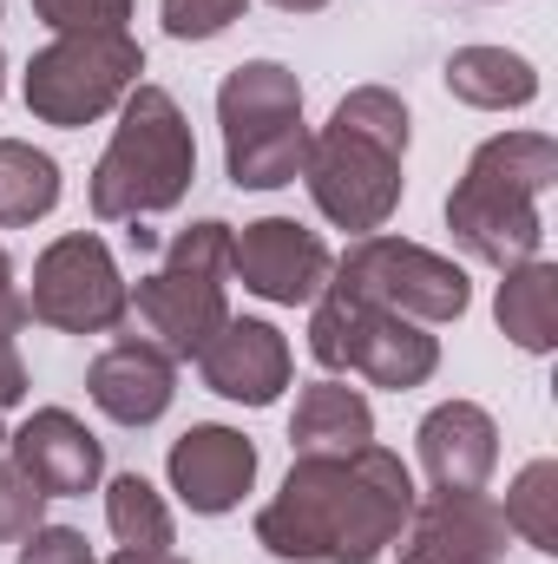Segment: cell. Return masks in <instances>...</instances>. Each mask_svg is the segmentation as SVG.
I'll return each instance as SVG.
<instances>
[{"mask_svg":"<svg viewBox=\"0 0 558 564\" xmlns=\"http://www.w3.org/2000/svg\"><path fill=\"white\" fill-rule=\"evenodd\" d=\"M415 512V473L388 446L296 453L282 492L257 512V545L289 564H375Z\"/></svg>","mask_w":558,"mask_h":564,"instance_id":"obj_1","label":"cell"},{"mask_svg":"<svg viewBox=\"0 0 558 564\" xmlns=\"http://www.w3.org/2000/svg\"><path fill=\"white\" fill-rule=\"evenodd\" d=\"M401 158H408V106L388 86H355L329 126L302 151V184L335 230H382L401 210Z\"/></svg>","mask_w":558,"mask_h":564,"instance_id":"obj_2","label":"cell"},{"mask_svg":"<svg viewBox=\"0 0 558 564\" xmlns=\"http://www.w3.org/2000/svg\"><path fill=\"white\" fill-rule=\"evenodd\" d=\"M558 177V144L546 132H500L473 151L466 177L447 197V230L473 263L493 270H519L539 257L546 224H539V197Z\"/></svg>","mask_w":558,"mask_h":564,"instance_id":"obj_3","label":"cell"},{"mask_svg":"<svg viewBox=\"0 0 558 564\" xmlns=\"http://www.w3.org/2000/svg\"><path fill=\"white\" fill-rule=\"evenodd\" d=\"M197 177V139L191 119L164 86H132L119 132L93 171V217L99 224H139L158 210H178Z\"/></svg>","mask_w":558,"mask_h":564,"instance_id":"obj_4","label":"cell"},{"mask_svg":"<svg viewBox=\"0 0 558 564\" xmlns=\"http://www.w3.org/2000/svg\"><path fill=\"white\" fill-rule=\"evenodd\" d=\"M230 224H191L171 237L164 263L126 295V315H139L144 341L171 361H197L204 341L230 322Z\"/></svg>","mask_w":558,"mask_h":564,"instance_id":"obj_5","label":"cell"},{"mask_svg":"<svg viewBox=\"0 0 558 564\" xmlns=\"http://www.w3.org/2000/svg\"><path fill=\"white\" fill-rule=\"evenodd\" d=\"M217 126H224V164L237 191H277L296 184L309 126H302V86L277 59H244L217 86Z\"/></svg>","mask_w":558,"mask_h":564,"instance_id":"obj_6","label":"cell"},{"mask_svg":"<svg viewBox=\"0 0 558 564\" xmlns=\"http://www.w3.org/2000/svg\"><path fill=\"white\" fill-rule=\"evenodd\" d=\"M309 355L329 368V375H362L368 388H420L433 368H440V341L395 315V308H375L362 295H342V289H322L315 295V315H309Z\"/></svg>","mask_w":558,"mask_h":564,"instance_id":"obj_7","label":"cell"},{"mask_svg":"<svg viewBox=\"0 0 558 564\" xmlns=\"http://www.w3.org/2000/svg\"><path fill=\"white\" fill-rule=\"evenodd\" d=\"M139 73H144V53L132 33H60L26 66V112L40 126L79 132V126L106 119L112 106H126Z\"/></svg>","mask_w":558,"mask_h":564,"instance_id":"obj_8","label":"cell"},{"mask_svg":"<svg viewBox=\"0 0 558 564\" xmlns=\"http://www.w3.org/2000/svg\"><path fill=\"white\" fill-rule=\"evenodd\" d=\"M329 289L342 295H362L375 308H395L420 328H440V322H460L473 289H466V270L427 243H408V237H382L368 230L362 243H348V257L329 270Z\"/></svg>","mask_w":558,"mask_h":564,"instance_id":"obj_9","label":"cell"},{"mask_svg":"<svg viewBox=\"0 0 558 564\" xmlns=\"http://www.w3.org/2000/svg\"><path fill=\"white\" fill-rule=\"evenodd\" d=\"M126 276L112 263V250L93 237V230H73L60 243L40 250L33 263V289L20 295L33 322L60 328V335H106L126 322Z\"/></svg>","mask_w":558,"mask_h":564,"instance_id":"obj_10","label":"cell"},{"mask_svg":"<svg viewBox=\"0 0 558 564\" xmlns=\"http://www.w3.org/2000/svg\"><path fill=\"white\" fill-rule=\"evenodd\" d=\"M329 270H335L329 243L315 230H302L296 217H257L230 237V276L264 302H282V308L315 302L329 289Z\"/></svg>","mask_w":558,"mask_h":564,"instance_id":"obj_11","label":"cell"},{"mask_svg":"<svg viewBox=\"0 0 558 564\" xmlns=\"http://www.w3.org/2000/svg\"><path fill=\"white\" fill-rule=\"evenodd\" d=\"M513 525L486 492H433L415 499L401 525V564H506Z\"/></svg>","mask_w":558,"mask_h":564,"instance_id":"obj_12","label":"cell"},{"mask_svg":"<svg viewBox=\"0 0 558 564\" xmlns=\"http://www.w3.org/2000/svg\"><path fill=\"white\" fill-rule=\"evenodd\" d=\"M197 375H204V388L211 394H224V401H244V408H270L282 388H289V341H282V328L270 322H224L211 341H204V355H197Z\"/></svg>","mask_w":558,"mask_h":564,"instance_id":"obj_13","label":"cell"},{"mask_svg":"<svg viewBox=\"0 0 558 564\" xmlns=\"http://www.w3.org/2000/svg\"><path fill=\"white\" fill-rule=\"evenodd\" d=\"M164 473H171V492H178L191 512L217 519V512H230V506L250 492V479H257V446H250L237 426H191L184 440H171Z\"/></svg>","mask_w":558,"mask_h":564,"instance_id":"obj_14","label":"cell"},{"mask_svg":"<svg viewBox=\"0 0 558 564\" xmlns=\"http://www.w3.org/2000/svg\"><path fill=\"white\" fill-rule=\"evenodd\" d=\"M7 446H13V466H20L46 499H79V492H93L99 473H106V446L86 433L79 414H66V408H40L20 433H7Z\"/></svg>","mask_w":558,"mask_h":564,"instance_id":"obj_15","label":"cell"},{"mask_svg":"<svg viewBox=\"0 0 558 564\" xmlns=\"http://www.w3.org/2000/svg\"><path fill=\"white\" fill-rule=\"evenodd\" d=\"M86 394H93V408L106 414V421L119 426H151L164 421V408H171V394H178V361L164 355V348H151V341H112L99 361H93V375H86Z\"/></svg>","mask_w":558,"mask_h":564,"instance_id":"obj_16","label":"cell"},{"mask_svg":"<svg viewBox=\"0 0 558 564\" xmlns=\"http://www.w3.org/2000/svg\"><path fill=\"white\" fill-rule=\"evenodd\" d=\"M420 466L433 479V492H486L493 466H500V426L473 401H447L420 421Z\"/></svg>","mask_w":558,"mask_h":564,"instance_id":"obj_17","label":"cell"},{"mask_svg":"<svg viewBox=\"0 0 558 564\" xmlns=\"http://www.w3.org/2000/svg\"><path fill=\"white\" fill-rule=\"evenodd\" d=\"M375 440V408L362 388H342V381H309L302 401H296V421H289V446L296 453H355Z\"/></svg>","mask_w":558,"mask_h":564,"instance_id":"obj_18","label":"cell"},{"mask_svg":"<svg viewBox=\"0 0 558 564\" xmlns=\"http://www.w3.org/2000/svg\"><path fill=\"white\" fill-rule=\"evenodd\" d=\"M447 93L480 112H519L539 99V73H533V59H519L506 46H460L447 59Z\"/></svg>","mask_w":558,"mask_h":564,"instance_id":"obj_19","label":"cell"},{"mask_svg":"<svg viewBox=\"0 0 558 564\" xmlns=\"http://www.w3.org/2000/svg\"><path fill=\"white\" fill-rule=\"evenodd\" d=\"M500 302H493V315H500V328H506V341H519L526 355H552L558 341V270L546 257H533V263H519V270H500Z\"/></svg>","mask_w":558,"mask_h":564,"instance_id":"obj_20","label":"cell"},{"mask_svg":"<svg viewBox=\"0 0 558 564\" xmlns=\"http://www.w3.org/2000/svg\"><path fill=\"white\" fill-rule=\"evenodd\" d=\"M60 204V164L20 139H0V224H40Z\"/></svg>","mask_w":558,"mask_h":564,"instance_id":"obj_21","label":"cell"},{"mask_svg":"<svg viewBox=\"0 0 558 564\" xmlns=\"http://www.w3.org/2000/svg\"><path fill=\"white\" fill-rule=\"evenodd\" d=\"M106 519H112L126 552H171V512L151 492V479H139V473H119L106 486Z\"/></svg>","mask_w":558,"mask_h":564,"instance_id":"obj_22","label":"cell"},{"mask_svg":"<svg viewBox=\"0 0 558 564\" xmlns=\"http://www.w3.org/2000/svg\"><path fill=\"white\" fill-rule=\"evenodd\" d=\"M506 525L533 545V552H558V466L552 459H533L519 479H513V492H506Z\"/></svg>","mask_w":558,"mask_h":564,"instance_id":"obj_23","label":"cell"},{"mask_svg":"<svg viewBox=\"0 0 558 564\" xmlns=\"http://www.w3.org/2000/svg\"><path fill=\"white\" fill-rule=\"evenodd\" d=\"M33 13L53 33H126L132 0H33Z\"/></svg>","mask_w":558,"mask_h":564,"instance_id":"obj_24","label":"cell"},{"mask_svg":"<svg viewBox=\"0 0 558 564\" xmlns=\"http://www.w3.org/2000/svg\"><path fill=\"white\" fill-rule=\"evenodd\" d=\"M250 0H164V33L171 40H217L230 20H244Z\"/></svg>","mask_w":558,"mask_h":564,"instance_id":"obj_25","label":"cell"},{"mask_svg":"<svg viewBox=\"0 0 558 564\" xmlns=\"http://www.w3.org/2000/svg\"><path fill=\"white\" fill-rule=\"evenodd\" d=\"M40 512H46V492H40L13 459H0V545H7V539H26V532L40 525Z\"/></svg>","mask_w":558,"mask_h":564,"instance_id":"obj_26","label":"cell"},{"mask_svg":"<svg viewBox=\"0 0 558 564\" xmlns=\"http://www.w3.org/2000/svg\"><path fill=\"white\" fill-rule=\"evenodd\" d=\"M20 322H26V302L13 289H0V408H13L26 394V368H20Z\"/></svg>","mask_w":558,"mask_h":564,"instance_id":"obj_27","label":"cell"},{"mask_svg":"<svg viewBox=\"0 0 558 564\" xmlns=\"http://www.w3.org/2000/svg\"><path fill=\"white\" fill-rule=\"evenodd\" d=\"M20 564H99V558H93L86 532H73V525H33L26 545H20Z\"/></svg>","mask_w":558,"mask_h":564,"instance_id":"obj_28","label":"cell"},{"mask_svg":"<svg viewBox=\"0 0 558 564\" xmlns=\"http://www.w3.org/2000/svg\"><path fill=\"white\" fill-rule=\"evenodd\" d=\"M106 564H191V558H178V552H126V545H119Z\"/></svg>","mask_w":558,"mask_h":564,"instance_id":"obj_29","label":"cell"},{"mask_svg":"<svg viewBox=\"0 0 558 564\" xmlns=\"http://www.w3.org/2000/svg\"><path fill=\"white\" fill-rule=\"evenodd\" d=\"M270 7H282V13H315V7H329V0H270Z\"/></svg>","mask_w":558,"mask_h":564,"instance_id":"obj_30","label":"cell"},{"mask_svg":"<svg viewBox=\"0 0 558 564\" xmlns=\"http://www.w3.org/2000/svg\"><path fill=\"white\" fill-rule=\"evenodd\" d=\"M0 289H13V263H7V250H0Z\"/></svg>","mask_w":558,"mask_h":564,"instance_id":"obj_31","label":"cell"},{"mask_svg":"<svg viewBox=\"0 0 558 564\" xmlns=\"http://www.w3.org/2000/svg\"><path fill=\"white\" fill-rule=\"evenodd\" d=\"M0 86H7V59H0Z\"/></svg>","mask_w":558,"mask_h":564,"instance_id":"obj_32","label":"cell"},{"mask_svg":"<svg viewBox=\"0 0 558 564\" xmlns=\"http://www.w3.org/2000/svg\"><path fill=\"white\" fill-rule=\"evenodd\" d=\"M0 446H7V426H0Z\"/></svg>","mask_w":558,"mask_h":564,"instance_id":"obj_33","label":"cell"}]
</instances>
